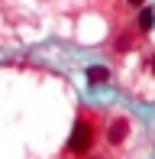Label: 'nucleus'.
<instances>
[{
	"label": "nucleus",
	"instance_id": "f257e3e1",
	"mask_svg": "<svg viewBox=\"0 0 155 159\" xmlns=\"http://www.w3.org/2000/svg\"><path fill=\"white\" fill-rule=\"evenodd\" d=\"M90 140H94V127L87 120H78L74 130H71V140H68V153H87L90 149Z\"/></svg>",
	"mask_w": 155,
	"mask_h": 159
},
{
	"label": "nucleus",
	"instance_id": "f03ea898",
	"mask_svg": "<svg viewBox=\"0 0 155 159\" xmlns=\"http://www.w3.org/2000/svg\"><path fill=\"white\" fill-rule=\"evenodd\" d=\"M126 133H129V124H126V120L119 117V120H113V124H110V130H107V143L119 146V143L126 140Z\"/></svg>",
	"mask_w": 155,
	"mask_h": 159
},
{
	"label": "nucleus",
	"instance_id": "7ed1b4c3",
	"mask_svg": "<svg viewBox=\"0 0 155 159\" xmlns=\"http://www.w3.org/2000/svg\"><path fill=\"white\" fill-rule=\"evenodd\" d=\"M87 81L90 84H107L110 81V71L103 68V65H90V68H87Z\"/></svg>",
	"mask_w": 155,
	"mask_h": 159
},
{
	"label": "nucleus",
	"instance_id": "20e7f679",
	"mask_svg": "<svg viewBox=\"0 0 155 159\" xmlns=\"http://www.w3.org/2000/svg\"><path fill=\"white\" fill-rule=\"evenodd\" d=\"M152 26H155V13L149 10V7H142V13H139V30H142V33H149Z\"/></svg>",
	"mask_w": 155,
	"mask_h": 159
},
{
	"label": "nucleus",
	"instance_id": "39448f33",
	"mask_svg": "<svg viewBox=\"0 0 155 159\" xmlns=\"http://www.w3.org/2000/svg\"><path fill=\"white\" fill-rule=\"evenodd\" d=\"M129 3H136V7H142V3H145V0H129Z\"/></svg>",
	"mask_w": 155,
	"mask_h": 159
},
{
	"label": "nucleus",
	"instance_id": "423d86ee",
	"mask_svg": "<svg viewBox=\"0 0 155 159\" xmlns=\"http://www.w3.org/2000/svg\"><path fill=\"white\" fill-rule=\"evenodd\" d=\"M152 71H155V59H152Z\"/></svg>",
	"mask_w": 155,
	"mask_h": 159
}]
</instances>
